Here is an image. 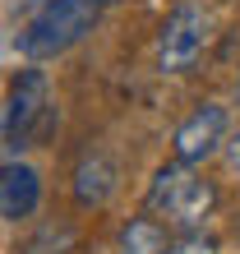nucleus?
Masks as SVG:
<instances>
[{
  "instance_id": "1",
  "label": "nucleus",
  "mask_w": 240,
  "mask_h": 254,
  "mask_svg": "<svg viewBox=\"0 0 240 254\" xmlns=\"http://www.w3.org/2000/svg\"><path fill=\"white\" fill-rule=\"evenodd\" d=\"M213 208H217V185L203 171L185 167V162L157 167L153 185H148V213H157L162 227H171L180 236H194L213 217Z\"/></svg>"
},
{
  "instance_id": "2",
  "label": "nucleus",
  "mask_w": 240,
  "mask_h": 254,
  "mask_svg": "<svg viewBox=\"0 0 240 254\" xmlns=\"http://www.w3.org/2000/svg\"><path fill=\"white\" fill-rule=\"evenodd\" d=\"M107 5L111 0H47V5L28 19V28L19 33V51L28 61H47V56L69 51L74 42H83L97 28Z\"/></svg>"
},
{
  "instance_id": "3",
  "label": "nucleus",
  "mask_w": 240,
  "mask_h": 254,
  "mask_svg": "<svg viewBox=\"0 0 240 254\" xmlns=\"http://www.w3.org/2000/svg\"><path fill=\"white\" fill-rule=\"evenodd\" d=\"M56 129V107L42 69H19L9 88V116H5V139L9 148H33Z\"/></svg>"
},
{
  "instance_id": "4",
  "label": "nucleus",
  "mask_w": 240,
  "mask_h": 254,
  "mask_svg": "<svg viewBox=\"0 0 240 254\" xmlns=\"http://www.w3.org/2000/svg\"><path fill=\"white\" fill-rule=\"evenodd\" d=\"M208 47V14L199 5H176L167 23L157 28V69L162 74H189Z\"/></svg>"
},
{
  "instance_id": "5",
  "label": "nucleus",
  "mask_w": 240,
  "mask_h": 254,
  "mask_svg": "<svg viewBox=\"0 0 240 254\" xmlns=\"http://www.w3.org/2000/svg\"><path fill=\"white\" fill-rule=\"evenodd\" d=\"M222 143H227V107H217V102H199L171 134V153L185 167L208 162Z\"/></svg>"
},
{
  "instance_id": "6",
  "label": "nucleus",
  "mask_w": 240,
  "mask_h": 254,
  "mask_svg": "<svg viewBox=\"0 0 240 254\" xmlns=\"http://www.w3.org/2000/svg\"><path fill=\"white\" fill-rule=\"evenodd\" d=\"M42 203V176L28 162H0V217L5 222H23L33 217Z\"/></svg>"
},
{
  "instance_id": "7",
  "label": "nucleus",
  "mask_w": 240,
  "mask_h": 254,
  "mask_svg": "<svg viewBox=\"0 0 240 254\" xmlns=\"http://www.w3.org/2000/svg\"><path fill=\"white\" fill-rule=\"evenodd\" d=\"M120 190V171L107 153H83L74 167V203L79 208H107Z\"/></svg>"
},
{
  "instance_id": "8",
  "label": "nucleus",
  "mask_w": 240,
  "mask_h": 254,
  "mask_svg": "<svg viewBox=\"0 0 240 254\" xmlns=\"http://www.w3.org/2000/svg\"><path fill=\"white\" fill-rule=\"evenodd\" d=\"M116 254H167V227L157 217H129L116 236Z\"/></svg>"
},
{
  "instance_id": "9",
  "label": "nucleus",
  "mask_w": 240,
  "mask_h": 254,
  "mask_svg": "<svg viewBox=\"0 0 240 254\" xmlns=\"http://www.w3.org/2000/svg\"><path fill=\"white\" fill-rule=\"evenodd\" d=\"M167 254H217L213 241H203V236H180L176 245H167Z\"/></svg>"
},
{
  "instance_id": "10",
  "label": "nucleus",
  "mask_w": 240,
  "mask_h": 254,
  "mask_svg": "<svg viewBox=\"0 0 240 254\" xmlns=\"http://www.w3.org/2000/svg\"><path fill=\"white\" fill-rule=\"evenodd\" d=\"M222 157H227V167H231V171H240V129L227 134V143H222Z\"/></svg>"
},
{
  "instance_id": "11",
  "label": "nucleus",
  "mask_w": 240,
  "mask_h": 254,
  "mask_svg": "<svg viewBox=\"0 0 240 254\" xmlns=\"http://www.w3.org/2000/svg\"><path fill=\"white\" fill-rule=\"evenodd\" d=\"M236 107H240V79H236Z\"/></svg>"
}]
</instances>
